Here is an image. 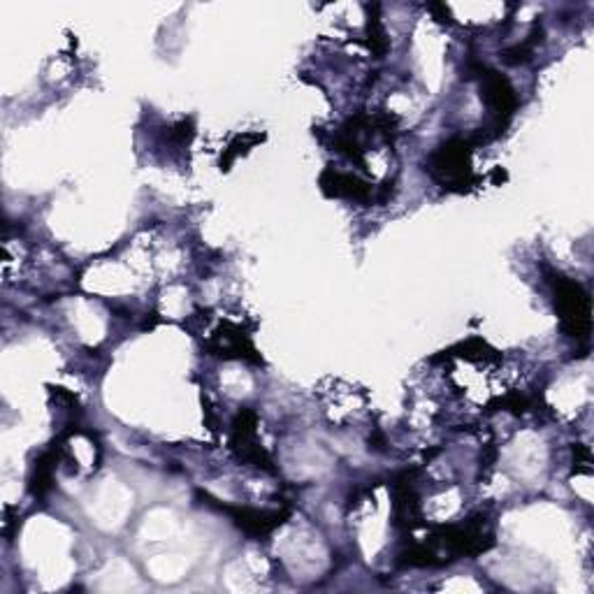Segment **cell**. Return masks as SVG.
I'll return each mask as SVG.
<instances>
[{"label": "cell", "instance_id": "obj_1", "mask_svg": "<svg viewBox=\"0 0 594 594\" xmlns=\"http://www.w3.org/2000/svg\"><path fill=\"white\" fill-rule=\"evenodd\" d=\"M495 546V534L485 530V518L474 516L462 525L434 528L425 548L430 553L432 567H444L460 560V557H477Z\"/></svg>", "mask_w": 594, "mask_h": 594}, {"label": "cell", "instance_id": "obj_2", "mask_svg": "<svg viewBox=\"0 0 594 594\" xmlns=\"http://www.w3.org/2000/svg\"><path fill=\"white\" fill-rule=\"evenodd\" d=\"M477 143L465 137H450L436 147L428 159L430 177L450 194H467L474 186V172H471V153Z\"/></svg>", "mask_w": 594, "mask_h": 594}, {"label": "cell", "instance_id": "obj_3", "mask_svg": "<svg viewBox=\"0 0 594 594\" xmlns=\"http://www.w3.org/2000/svg\"><path fill=\"white\" fill-rule=\"evenodd\" d=\"M557 317H560L565 335L576 342H590L592 335V300L590 293L573 279L548 272Z\"/></svg>", "mask_w": 594, "mask_h": 594}, {"label": "cell", "instance_id": "obj_4", "mask_svg": "<svg viewBox=\"0 0 594 594\" xmlns=\"http://www.w3.org/2000/svg\"><path fill=\"white\" fill-rule=\"evenodd\" d=\"M471 73L479 79L481 98L495 119V135H502L518 112V96L513 84L499 70L487 67L483 63H471Z\"/></svg>", "mask_w": 594, "mask_h": 594}, {"label": "cell", "instance_id": "obj_5", "mask_svg": "<svg viewBox=\"0 0 594 594\" xmlns=\"http://www.w3.org/2000/svg\"><path fill=\"white\" fill-rule=\"evenodd\" d=\"M231 450L244 465H251L260 471L274 474L276 467L270 453L258 444V413L253 409H242L231 425Z\"/></svg>", "mask_w": 594, "mask_h": 594}, {"label": "cell", "instance_id": "obj_6", "mask_svg": "<svg viewBox=\"0 0 594 594\" xmlns=\"http://www.w3.org/2000/svg\"><path fill=\"white\" fill-rule=\"evenodd\" d=\"M198 497L207 499L209 506H214L221 513H228L235 522V528L242 530L251 539H265L270 536L276 528H282L284 522L290 518L288 509L282 511H260V509H249V506H231V504H221L219 499L209 497L207 493H198Z\"/></svg>", "mask_w": 594, "mask_h": 594}, {"label": "cell", "instance_id": "obj_7", "mask_svg": "<svg viewBox=\"0 0 594 594\" xmlns=\"http://www.w3.org/2000/svg\"><path fill=\"white\" fill-rule=\"evenodd\" d=\"M207 351L223 358V360H244L253 364H263L258 348L253 346L251 337L239 325L225 321L212 337L207 342Z\"/></svg>", "mask_w": 594, "mask_h": 594}, {"label": "cell", "instance_id": "obj_8", "mask_svg": "<svg viewBox=\"0 0 594 594\" xmlns=\"http://www.w3.org/2000/svg\"><path fill=\"white\" fill-rule=\"evenodd\" d=\"M418 469H407L393 481V518L395 525L405 532H413L423 525L421 499H418L413 479Z\"/></svg>", "mask_w": 594, "mask_h": 594}, {"label": "cell", "instance_id": "obj_9", "mask_svg": "<svg viewBox=\"0 0 594 594\" xmlns=\"http://www.w3.org/2000/svg\"><path fill=\"white\" fill-rule=\"evenodd\" d=\"M321 190L327 198H342L354 202H370L372 200V184L360 180L358 174L339 172L335 168H325L321 174Z\"/></svg>", "mask_w": 594, "mask_h": 594}, {"label": "cell", "instance_id": "obj_10", "mask_svg": "<svg viewBox=\"0 0 594 594\" xmlns=\"http://www.w3.org/2000/svg\"><path fill=\"white\" fill-rule=\"evenodd\" d=\"M63 460V446H51L35 460L28 477V493L33 497H45L54 487V471Z\"/></svg>", "mask_w": 594, "mask_h": 594}, {"label": "cell", "instance_id": "obj_11", "mask_svg": "<svg viewBox=\"0 0 594 594\" xmlns=\"http://www.w3.org/2000/svg\"><path fill=\"white\" fill-rule=\"evenodd\" d=\"M541 42H544V30L534 28V33L530 35V38L525 42H520V45H513L511 49H506L502 57H504V61L509 63V65H522V63H528L534 57V49Z\"/></svg>", "mask_w": 594, "mask_h": 594}, {"label": "cell", "instance_id": "obj_12", "mask_svg": "<svg viewBox=\"0 0 594 594\" xmlns=\"http://www.w3.org/2000/svg\"><path fill=\"white\" fill-rule=\"evenodd\" d=\"M374 14L370 16V22H367V30H370V49L374 59H383L386 57V51L391 49V42L386 38V30H383L381 26V20H379V5L372 8Z\"/></svg>", "mask_w": 594, "mask_h": 594}, {"label": "cell", "instance_id": "obj_13", "mask_svg": "<svg viewBox=\"0 0 594 594\" xmlns=\"http://www.w3.org/2000/svg\"><path fill=\"white\" fill-rule=\"evenodd\" d=\"M263 135H239L235 137V143L223 151L221 156V170H231V165L239 159V153H247L249 147H253L256 143H260Z\"/></svg>", "mask_w": 594, "mask_h": 594}]
</instances>
